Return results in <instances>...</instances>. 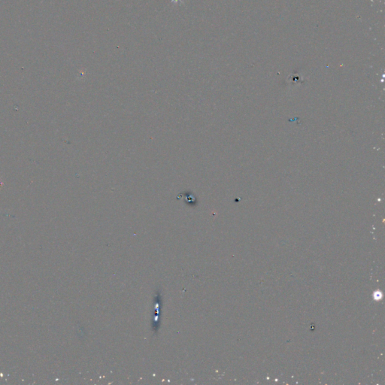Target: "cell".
I'll return each mask as SVG.
<instances>
[{
  "label": "cell",
  "instance_id": "6da1fadb",
  "mask_svg": "<svg viewBox=\"0 0 385 385\" xmlns=\"http://www.w3.org/2000/svg\"><path fill=\"white\" fill-rule=\"evenodd\" d=\"M173 1H176V2H178V1H179V0H173Z\"/></svg>",
  "mask_w": 385,
  "mask_h": 385
}]
</instances>
